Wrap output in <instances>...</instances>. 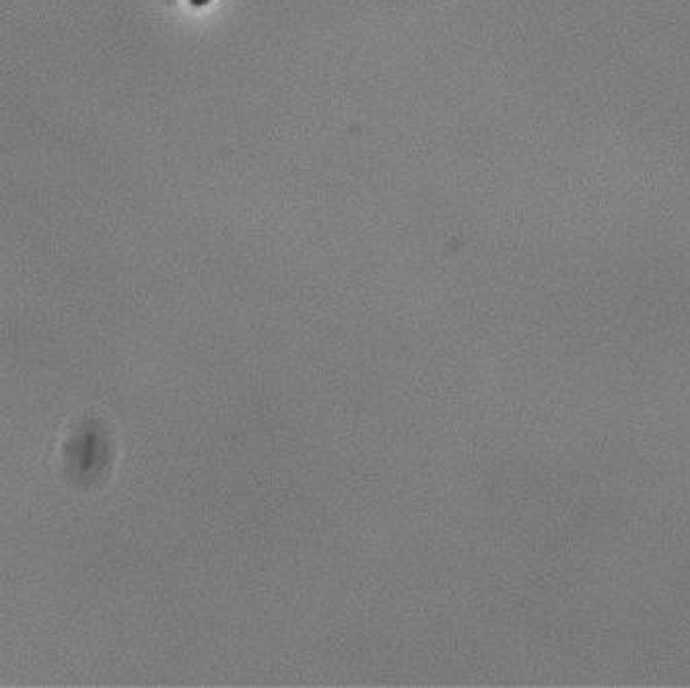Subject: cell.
<instances>
[{"instance_id":"cell-1","label":"cell","mask_w":690,"mask_h":688,"mask_svg":"<svg viewBox=\"0 0 690 688\" xmlns=\"http://www.w3.org/2000/svg\"><path fill=\"white\" fill-rule=\"evenodd\" d=\"M190 3H192V5H198V6H202V5H207L209 0H190Z\"/></svg>"}]
</instances>
